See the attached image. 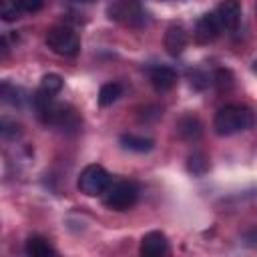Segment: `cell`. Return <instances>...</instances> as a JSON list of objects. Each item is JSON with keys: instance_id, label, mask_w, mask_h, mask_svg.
I'll list each match as a JSON object with an SVG mask.
<instances>
[{"instance_id": "cell-17", "label": "cell", "mask_w": 257, "mask_h": 257, "mask_svg": "<svg viewBox=\"0 0 257 257\" xmlns=\"http://www.w3.org/2000/svg\"><path fill=\"white\" fill-rule=\"evenodd\" d=\"M22 135V126L16 118L12 116H0V137L8 139V141H14Z\"/></svg>"}, {"instance_id": "cell-4", "label": "cell", "mask_w": 257, "mask_h": 257, "mask_svg": "<svg viewBox=\"0 0 257 257\" xmlns=\"http://www.w3.org/2000/svg\"><path fill=\"white\" fill-rule=\"evenodd\" d=\"M46 46L58 56H76L80 50V40L72 28L52 26L46 32Z\"/></svg>"}, {"instance_id": "cell-14", "label": "cell", "mask_w": 257, "mask_h": 257, "mask_svg": "<svg viewBox=\"0 0 257 257\" xmlns=\"http://www.w3.org/2000/svg\"><path fill=\"white\" fill-rule=\"evenodd\" d=\"M120 147L133 153H147L153 149V141L147 137H137V135H120L118 139Z\"/></svg>"}, {"instance_id": "cell-21", "label": "cell", "mask_w": 257, "mask_h": 257, "mask_svg": "<svg viewBox=\"0 0 257 257\" xmlns=\"http://www.w3.org/2000/svg\"><path fill=\"white\" fill-rule=\"evenodd\" d=\"M16 2H18V6L22 8V12H36V10H40L42 4H44V0H16Z\"/></svg>"}, {"instance_id": "cell-5", "label": "cell", "mask_w": 257, "mask_h": 257, "mask_svg": "<svg viewBox=\"0 0 257 257\" xmlns=\"http://www.w3.org/2000/svg\"><path fill=\"white\" fill-rule=\"evenodd\" d=\"M108 185H110V175L100 165H88V167H84L82 173H80V177H78V189H80V193H84L88 197L102 195Z\"/></svg>"}, {"instance_id": "cell-22", "label": "cell", "mask_w": 257, "mask_h": 257, "mask_svg": "<svg viewBox=\"0 0 257 257\" xmlns=\"http://www.w3.org/2000/svg\"><path fill=\"white\" fill-rule=\"evenodd\" d=\"M10 50H12V36L0 34V56L10 54Z\"/></svg>"}, {"instance_id": "cell-8", "label": "cell", "mask_w": 257, "mask_h": 257, "mask_svg": "<svg viewBox=\"0 0 257 257\" xmlns=\"http://www.w3.org/2000/svg\"><path fill=\"white\" fill-rule=\"evenodd\" d=\"M221 24H219V20H217V16H215V12H207V14H203L199 20H197V24H195V40L199 42V44H209V42H213L219 34H221Z\"/></svg>"}, {"instance_id": "cell-20", "label": "cell", "mask_w": 257, "mask_h": 257, "mask_svg": "<svg viewBox=\"0 0 257 257\" xmlns=\"http://www.w3.org/2000/svg\"><path fill=\"white\" fill-rule=\"evenodd\" d=\"M189 171L193 175H205L209 171V159L203 153H193L189 157Z\"/></svg>"}, {"instance_id": "cell-12", "label": "cell", "mask_w": 257, "mask_h": 257, "mask_svg": "<svg viewBox=\"0 0 257 257\" xmlns=\"http://www.w3.org/2000/svg\"><path fill=\"white\" fill-rule=\"evenodd\" d=\"M24 98H26V94H24V90L20 86H16V84H12L8 80L0 82V102H4L8 106H22Z\"/></svg>"}, {"instance_id": "cell-19", "label": "cell", "mask_w": 257, "mask_h": 257, "mask_svg": "<svg viewBox=\"0 0 257 257\" xmlns=\"http://www.w3.org/2000/svg\"><path fill=\"white\" fill-rule=\"evenodd\" d=\"M20 16H22V8L18 6L16 0H0V20L14 22Z\"/></svg>"}, {"instance_id": "cell-10", "label": "cell", "mask_w": 257, "mask_h": 257, "mask_svg": "<svg viewBox=\"0 0 257 257\" xmlns=\"http://www.w3.org/2000/svg\"><path fill=\"white\" fill-rule=\"evenodd\" d=\"M149 80L155 86V90L165 92V90H171L177 84V72L171 66H161L159 64V66H153L149 70Z\"/></svg>"}, {"instance_id": "cell-13", "label": "cell", "mask_w": 257, "mask_h": 257, "mask_svg": "<svg viewBox=\"0 0 257 257\" xmlns=\"http://www.w3.org/2000/svg\"><path fill=\"white\" fill-rule=\"evenodd\" d=\"M24 251H26V255H30V257H48V255H56V249H54L44 237H38V235L26 239Z\"/></svg>"}, {"instance_id": "cell-18", "label": "cell", "mask_w": 257, "mask_h": 257, "mask_svg": "<svg viewBox=\"0 0 257 257\" xmlns=\"http://www.w3.org/2000/svg\"><path fill=\"white\" fill-rule=\"evenodd\" d=\"M62 76H58V74H54V72H50V74H44L42 76V80H40V92H44V94H50V96H54V94H58L60 90H62Z\"/></svg>"}, {"instance_id": "cell-2", "label": "cell", "mask_w": 257, "mask_h": 257, "mask_svg": "<svg viewBox=\"0 0 257 257\" xmlns=\"http://www.w3.org/2000/svg\"><path fill=\"white\" fill-rule=\"evenodd\" d=\"M213 126L217 131V135H221V137L243 133L253 126V112H251V108H247L243 104H227L217 110Z\"/></svg>"}, {"instance_id": "cell-1", "label": "cell", "mask_w": 257, "mask_h": 257, "mask_svg": "<svg viewBox=\"0 0 257 257\" xmlns=\"http://www.w3.org/2000/svg\"><path fill=\"white\" fill-rule=\"evenodd\" d=\"M32 104L36 108V114L38 118L44 122V124H50V126H58L62 131H76L80 126V120L76 116V110L62 104V102H56L54 96L50 94H44V92H36L32 96Z\"/></svg>"}, {"instance_id": "cell-6", "label": "cell", "mask_w": 257, "mask_h": 257, "mask_svg": "<svg viewBox=\"0 0 257 257\" xmlns=\"http://www.w3.org/2000/svg\"><path fill=\"white\" fill-rule=\"evenodd\" d=\"M108 14L110 18L131 26L145 24V10L141 6V0H114V4L108 8Z\"/></svg>"}, {"instance_id": "cell-16", "label": "cell", "mask_w": 257, "mask_h": 257, "mask_svg": "<svg viewBox=\"0 0 257 257\" xmlns=\"http://www.w3.org/2000/svg\"><path fill=\"white\" fill-rule=\"evenodd\" d=\"M122 94V86L118 82H106L100 86V92H98V104L100 106H108L112 104L114 100H118V96Z\"/></svg>"}, {"instance_id": "cell-3", "label": "cell", "mask_w": 257, "mask_h": 257, "mask_svg": "<svg viewBox=\"0 0 257 257\" xmlns=\"http://www.w3.org/2000/svg\"><path fill=\"white\" fill-rule=\"evenodd\" d=\"M139 193L141 191L135 181H110V185L102 193V203L112 211H128L139 201Z\"/></svg>"}, {"instance_id": "cell-15", "label": "cell", "mask_w": 257, "mask_h": 257, "mask_svg": "<svg viewBox=\"0 0 257 257\" xmlns=\"http://www.w3.org/2000/svg\"><path fill=\"white\" fill-rule=\"evenodd\" d=\"M177 131L185 141H197L201 137V122L195 116H185L179 120Z\"/></svg>"}, {"instance_id": "cell-7", "label": "cell", "mask_w": 257, "mask_h": 257, "mask_svg": "<svg viewBox=\"0 0 257 257\" xmlns=\"http://www.w3.org/2000/svg\"><path fill=\"white\" fill-rule=\"evenodd\" d=\"M215 16H217L223 30L235 32L239 28V22H241V4H239V0H223L217 6Z\"/></svg>"}, {"instance_id": "cell-9", "label": "cell", "mask_w": 257, "mask_h": 257, "mask_svg": "<svg viewBox=\"0 0 257 257\" xmlns=\"http://www.w3.org/2000/svg\"><path fill=\"white\" fill-rule=\"evenodd\" d=\"M139 251L145 257H159V255H165L169 251V241H167L165 233L151 231L141 239V249Z\"/></svg>"}, {"instance_id": "cell-11", "label": "cell", "mask_w": 257, "mask_h": 257, "mask_svg": "<svg viewBox=\"0 0 257 257\" xmlns=\"http://www.w3.org/2000/svg\"><path fill=\"white\" fill-rule=\"evenodd\" d=\"M187 42H189V36L183 26H171L165 34V48L171 56H179L187 48Z\"/></svg>"}]
</instances>
